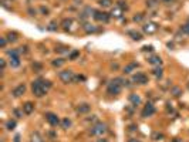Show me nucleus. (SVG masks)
<instances>
[{
	"label": "nucleus",
	"instance_id": "f257e3e1",
	"mask_svg": "<svg viewBox=\"0 0 189 142\" xmlns=\"http://www.w3.org/2000/svg\"><path fill=\"white\" fill-rule=\"evenodd\" d=\"M49 88H51V83L47 80H37V81H33V84H32V91L38 98L46 95Z\"/></svg>",
	"mask_w": 189,
	"mask_h": 142
},
{
	"label": "nucleus",
	"instance_id": "f03ea898",
	"mask_svg": "<svg viewBox=\"0 0 189 142\" xmlns=\"http://www.w3.org/2000/svg\"><path fill=\"white\" fill-rule=\"evenodd\" d=\"M122 83H125L122 78H117V80L111 81V83L108 84V87H107V92H108L110 95H118L121 92V85H122Z\"/></svg>",
	"mask_w": 189,
	"mask_h": 142
},
{
	"label": "nucleus",
	"instance_id": "7ed1b4c3",
	"mask_svg": "<svg viewBox=\"0 0 189 142\" xmlns=\"http://www.w3.org/2000/svg\"><path fill=\"white\" fill-rule=\"evenodd\" d=\"M105 132H107V125L103 122H97L90 128V134L94 137H103Z\"/></svg>",
	"mask_w": 189,
	"mask_h": 142
},
{
	"label": "nucleus",
	"instance_id": "20e7f679",
	"mask_svg": "<svg viewBox=\"0 0 189 142\" xmlns=\"http://www.w3.org/2000/svg\"><path fill=\"white\" fill-rule=\"evenodd\" d=\"M58 78L63 81V83H66V84H68V83H73V81H75L77 80V77H75V74L71 70H64V71H60V74H58Z\"/></svg>",
	"mask_w": 189,
	"mask_h": 142
},
{
	"label": "nucleus",
	"instance_id": "39448f33",
	"mask_svg": "<svg viewBox=\"0 0 189 142\" xmlns=\"http://www.w3.org/2000/svg\"><path fill=\"white\" fill-rule=\"evenodd\" d=\"M92 17H94V20H97L100 23H108V20H110L111 16L108 13H105V12H101V10H94Z\"/></svg>",
	"mask_w": 189,
	"mask_h": 142
},
{
	"label": "nucleus",
	"instance_id": "423d86ee",
	"mask_svg": "<svg viewBox=\"0 0 189 142\" xmlns=\"http://www.w3.org/2000/svg\"><path fill=\"white\" fill-rule=\"evenodd\" d=\"M154 114H155L154 104L148 102L147 105L144 106V109H142V117H144V118H148V117H151V115H154Z\"/></svg>",
	"mask_w": 189,
	"mask_h": 142
},
{
	"label": "nucleus",
	"instance_id": "0eeeda50",
	"mask_svg": "<svg viewBox=\"0 0 189 142\" xmlns=\"http://www.w3.org/2000/svg\"><path fill=\"white\" fill-rule=\"evenodd\" d=\"M132 81L137 83V84H147V83H148V77H147L144 72H137V74L132 77Z\"/></svg>",
	"mask_w": 189,
	"mask_h": 142
},
{
	"label": "nucleus",
	"instance_id": "6e6552de",
	"mask_svg": "<svg viewBox=\"0 0 189 142\" xmlns=\"http://www.w3.org/2000/svg\"><path fill=\"white\" fill-rule=\"evenodd\" d=\"M46 119H47V122L53 126H57V125L60 124V119H58V117L55 115V114H53V112H47L46 114Z\"/></svg>",
	"mask_w": 189,
	"mask_h": 142
},
{
	"label": "nucleus",
	"instance_id": "1a4fd4ad",
	"mask_svg": "<svg viewBox=\"0 0 189 142\" xmlns=\"http://www.w3.org/2000/svg\"><path fill=\"white\" fill-rule=\"evenodd\" d=\"M142 30H144L147 34H154V33H156V30H158V26H156L155 23H147V24L142 26Z\"/></svg>",
	"mask_w": 189,
	"mask_h": 142
},
{
	"label": "nucleus",
	"instance_id": "9d476101",
	"mask_svg": "<svg viewBox=\"0 0 189 142\" xmlns=\"http://www.w3.org/2000/svg\"><path fill=\"white\" fill-rule=\"evenodd\" d=\"M122 14H124V9L120 7L118 4H115L114 7H112V10H111V13H110V16L114 18H121L122 17Z\"/></svg>",
	"mask_w": 189,
	"mask_h": 142
},
{
	"label": "nucleus",
	"instance_id": "9b49d317",
	"mask_svg": "<svg viewBox=\"0 0 189 142\" xmlns=\"http://www.w3.org/2000/svg\"><path fill=\"white\" fill-rule=\"evenodd\" d=\"M24 92H26V85H24V84H20V85H17L16 88L12 91V94H13L14 97H21Z\"/></svg>",
	"mask_w": 189,
	"mask_h": 142
},
{
	"label": "nucleus",
	"instance_id": "f8f14e48",
	"mask_svg": "<svg viewBox=\"0 0 189 142\" xmlns=\"http://www.w3.org/2000/svg\"><path fill=\"white\" fill-rule=\"evenodd\" d=\"M90 109H91V105L87 104V102L80 104V105L77 106V112H78V114H87V112H90Z\"/></svg>",
	"mask_w": 189,
	"mask_h": 142
},
{
	"label": "nucleus",
	"instance_id": "ddd939ff",
	"mask_svg": "<svg viewBox=\"0 0 189 142\" xmlns=\"http://www.w3.org/2000/svg\"><path fill=\"white\" fill-rule=\"evenodd\" d=\"M34 111V104L33 102H30V101H27L24 105H23V114H32Z\"/></svg>",
	"mask_w": 189,
	"mask_h": 142
},
{
	"label": "nucleus",
	"instance_id": "4468645a",
	"mask_svg": "<svg viewBox=\"0 0 189 142\" xmlns=\"http://www.w3.org/2000/svg\"><path fill=\"white\" fill-rule=\"evenodd\" d=\"M128 36H131V38L135 40V41H141V40L144 38L142 34H141L139 31H137V30H129V31H128Z\"/></svg>",
	"mask_w": 189,
	"mask_h": 142
},
{
	"label": "nucleus",
	"instance_id": "2eb2a0df",
	"mask_svg": "<svg viewBox=\"0 0 189 142\" xmlns=\"http://www.w3.org/2000/svg\"><path fill=\"white\" fill-rule=\"evenodd\" d=\"M138 66H139L138 63H129L128 66H125V67H124V72H125V74H131V72L135 70V68H138Z\"/></svg>",
	"mask_w": 189,
	"mask_h": 142
},
{
	"label": "nucleus",
	"instance_id": "dca6fc26",
	"mask_svg": "<svg viewBox=\"0 0 189 142\" xmlns=\"http://www.w3.org/2000/svg\"><path fill=\"white\" fill-rule=\"evenodd\" d=\"M148 61H149V64H154V66H161V63H162L159 55H151L148 58Z\"/></svg>",
	"mask_w": 189,
	"mask_h": 142
},
{
	"label": "nucleus",
	"instance_id": "f3484780",
	"mask_svg": "<svg viewBox=\"0 0 189 142\" xmlns=\"http://www.w3.org/2000/svg\"><path fill=\"white\" fill-rule=\"evenodd\" d=\"M30 142H44L43 141V137L40 135V132H33L32 134V137H30Z\"/></svg>",
	"mask_w": 189,
	"mask_h": 142
},
{
	"label": "nucleus",
	"instance_id": "a211bd4d",
	"mask_svg": "<svg viewBox=\"0 0 189 142\" xmlns=\"http://www.w3.org/2000/svg\"><path fill=\"white\" fill-rule=\"evenodd\" d=\"M83 29L86 30V33H88V34H90V33H95V31H97V27H95L94 24H90V23H86V24L83 26Z\"/></svg>",
	"mask_w": 189,
	"mask_h": 142
},
{
	"label": "nucleus",
	"instance_id": "6ab92c4d",
	"mask_svg": "<svg viewBox=\"0 0 189 142\" xmlns=\"http://www.w3.org/2000/svg\"><path fill=\"white\" fill-rule=\"evenodd\" d=\"M129 101H131L132 105H139L141 104V97L137 95V94H131L129 95Z\"/></svg>",
	"mask_w": 189,
	"mask_h": 142
},
{
	"label": "nucleus",
	"instance_id": "aec40b11",
	"mask_svg": "<svg viewBox=\"0 0 189 142\" xmlns=\"http://www.w3.org/2000/svg\"><path fill=\"white\" fill-rule=\"evenodd\" d=\"M73 23H74V20H73V18H64V20H63V23H61V24H63V29H64V30H67V31L71 30V24H73Z\"/></svg>",
	"mask_w": 189,
	"mask_h": 142
},
{
	"label": "nucleus",
	"instance_id": "412c9836",
	"mask_svg": "<svg viewBox=\"0 0 189 142\" xmlns=\"http://www.w3.org/2000/svg\"><path fill=\"white\" fill-rule=\"evenodd\" d=\"M20 66V57H10V67L12 68H17Z\"/></svg>",
	"mask_w": 189,
	"mask_h": 142
},
{
	"label": "nucleus",
	"instance_id": "4be33fe9",
	"mask_svg": "<svg viewBox=\"0 0 189 142\" xmlns=\"http://www.w3.org/2000/svg\"><path fill=\"white\" fill-rule=\"evenodd\" d=\"M6 38H7V41H10V43H14V41L17 40V33H14V31H9Z\"/></svg>",
	"mask_w": 189,
	"mask_h": 142
},
{
	"label": "nucleus",
	"instance_id": "5701e85b",
	"mask_svg": "<svg viewBox=\"0 0 189 142\" xmlns=\"http://www.w3.org/2000/svg\"><path fill=\"white\" fill-rule=\"evenodd\" d=\"M64 63H66V60H64V58H55V60H53V61H51V66H53V67H61Z\"/></svg>",
	"mask_w": 189,
	"mask_h": 142
},
{
	"label": "nucleus",
	"instance_id": "b1692460",
	"mask_svg": "<svg viewBox=\"0 0 189 142\" xmlns=\"http://www.w3.org/2000/svg\"><path fill=\"white\" fill-rule=\"evenodd\" d=\"M98 3H100V6L104 7V9H107V7H111V6H112V0H98Z\"/></svg>",
	"mask_w": 189,
	"mask_h": 142
},
{
	"label": "nucleus",
	"instance_id": "393cba45",
	"mask_svg": "<svg viewBox=\"0 0 189 142\" xmlns=\"http://www.w3.org/2000/svg\"><path fill=\"white\" fill-rule=\"evenodd\" d=\"M152 74H154L156 78H161V77H162V74H164V70H162L161 67H156V68L152 70Z\"/></svg>",
	"mask_w": 189,
	"mask_h": 142
},
{
	"label": "nucleus",
	"instance_id": "a878e982",
	"mask_svg": "<svg viewBox=\"0 0 189 142\" xmlns=\"http://www.w3.org/2000/svg\"><path fill=\"white\" fill-rule=\"evenodd\" d=\"M6 128H7L9 131L14 129V128H16V121H14V119H9V121L6 122Z\"/></svg>",
	"mask_w": 189,
	"mask_h": 142
},
{
	"label": "nucleus",
	"instance_id": "bb28decb",
	"mask_svg": "<svg viewBox=\"0 0 189 142\" xmlns=\"http://www.w3.org/2000/svg\"><path fill=\"white\" fill-rule=\"evenodd\" d=\"M55 51H58V53H68L70 48L66 47V46H58V47H55Z\"/></svg>",
	"mask_w": 189,
	"mask_h": 142
},
{
	"label": "nucleus",
	"instance_id": "cd10ccee",
	"mask_svg": "<svg viewBox=\"0 0 189 142\" xmlns=\"http://www.w3.org/2000/svg\"><path fill=\"white\" fill-rule=\"evenodd\" d=\"M50 31H55L57 29H58V24H57V21H51L50 24H49V27H47Z\"/></svg>",
	"mask_w": 189,
	"mask_h": 142
},
{
	"label": "nucleus",
	"instance_id": "c85d7f7f",
	"mask_svg": "<svg viewBox=\"0 0 189 142\" xmlns=\"http://www.w3.org/2000/svg\"><path fill=\"white\" fill-rule=\"evenodd\" d=\"M61 125H63V128H66V129H67V128L71 126V121H70L68 118H64V119L61 121Z\"/></svg>",
	"mask_w": 189,
	"mask_h": 142
},
{
	"label": "nucleus",
	"instance_id": "c756f323",
	"mask_svg": "<svg viewBox=\"0 0 189 142\" xmlns=\"http://www.w3.org/2000/svg\"><path fill=\"white\" fill-rule=\"evenodd\" d=\"M78 55H80V51H77V50H74V51H71V53H70L68 58H70V60H75V58H77Z\"/></svg>",
	"mask_w": 189,
	"mask_h": 142
},
{
	"label": "nucleus",
	"instance_id": "7c9ffc66",
	"mask_svg": "<svg viewBox=\"0 0 189 142\" xmlns=\"http://www.w3.org/2000/svg\"><path fill=\"white\" fill-rule=\"evenodd\" d=\"M158 1H159V0H147V6H148V7H155V6L158 4Z\"/></svg>",
	"mask_w": 189,
	"mask_h": 142
},
{
	"label": "nucleus",
	"instance_id": "2f4dec72",
	"mask_svg": "<svg viewBox=\"0 0 189 142\" xmlns=\"http://www.w3.org/2000/svg\"><path fill=\"white\" fill-rule=\"evenodd\" d=\"M162 138H164V135L159 134V132H155L154 135H152V139H154V141H159V139H162Z\"/></svg>",
	"mask_w": 189,
	"mask_h": 142
},
{
	"label": "nucleus",
	"instance_id": "473e14b6",
	"mask_svg": "<svg viewBox=\"0 0 189 142\" xmlns=\"http://www.w3.org/2000/svg\"><path fill=\"white\" fill-rule=\"evenodd\" d=\"M6 44H7V38H6V37H0V47L4 48Z\"/></svg>",
	"mask_w": 189,
	"mask_h": 142
},
{
	"label": "nucleus",
	"instance_id": "72a5a7b5",
	"mask_svg": "<svg viewBox=\"0 0 189 142\" xmlns=\"http://www.w3.org/2000/svg\"><path fill=\"white\" fill-rule=\"evenodd\" d=\"M182 31H184L185 34H189V20H188V23H185V24L182 26Z\"/></svg>",
	"mask_w": 189,
	"mask_h": 142
},
{
	"label": "nucleus",
	"instance_id": "f704fd0d",
	"mask_svg": "<svg viewBox=\"0 0 189 142\" xmlns=\"http://www.w3.org/2000/svg\"><path fill=\"white\" fill-rule=\"evenodd\" d=\"M40 12H41L44 16H47V14L50 13V12H49V9H47V7H44V6H41V7H40Z\"/></svg>",
	"mask_w": 189,
	"mask_h": 142
},
{
	"label": "nucleus",
	"instance_id": "c9c22d12",
	"mask_svg": "<svg viewBox=\"0 0 189 142\" xmlns=\"http://www.w3.org/2000/svg\"><path fill=\"white\" fill-rule=\"evenodd\" d=\"M117 4H118L120 7H122L124 10H127V9H128V6H127V3H125V1H122V0H120V1H118Z\"/></svg>",
	"mask_w": 189,
	"mask_h": 142
},
{
	"label": "nucleus",
	"instance_id": "e433bc0d",
	"mask_svg": "<svg viewBox=\"0 0 189 142\" xmlns=\"http://www.w3.org/2000/svg\"><path fill=\"white\" fill-rule=\"evenodd\" d=\"M18 53H27V46H21V47H18Z\"/></svg>",
	"mask_w": 189,
	"mask_h": 142
},
{
	"label": "nucleus",
	"instance_id": "4c0bfd02",
	"mask_svg": "<svg viewBox=\"0 0 189 142\" xmlns=\"http://www.w3.org/2000/svg\"><path fill=\"white\" fill-rule=\"evenodd\" d=\"M0 66H1V71H4V68H6V60L4 58L0 60Z\"/></svg>",
	"mask_w": 189,
	"mask_h": 142
},
{
	"label": "nucleus",
	"instance_id": "58836bf2",
	"mask_svg": "<svg viewBox=\"0 0 189 142\" xmlns=\"http://www.w3.org/2000/svg\"><path fill=\"white\" fill-rule=\"evenodd\" d=\"M142 50H144V51H152L154 47H152V46H145V47H142Z\"/></svg>",
	"mask_w": 189,
	"mask_h": 142
},
{
	"label": "nucleus",
	"instance_id": "ea45409f",
	"mask_svg": "<svg viewBox=\"0 0 189 142\" xmlns=\"http://www.w3.org/2000/svg\"><path fill=\"white\" fill-rule=\"evenodd\" d=\"M142 18H144V14H142V13H139L138 16H135V17H134V20H135V21H141Z\"/></svg>",
	"mask_w": 189,
	"mask_h": 142
},
{
	"label": "nucleus",
	"instance_id": "a19ab883",
	"mask_svg": "<svg viewBox=\"0 0 189 142\" xmlns=\"http://www.w3.org/2000/svg\"><path fill=\"white\" fill-rule=\"evenodd\" d=\"M13 114H14V115H16L17 118H21V115H23V114H21V112H20L18 109H14V111H13Z\"/></svg>",
	"mask_w": 189,
	"mask_h": 142
},
{
	"label": "nucleus",
	"instance_id": "79ce46f5",
	"mask_svg": "<svg viewBox=\"0 0 189 142\" xmlns=\"http://www.w3.org/2000/svg\"><path fill=\"white\" fill-rule=\"evenodd\" d=\"M173 92H175L173 95H175V97H178V95H179V88H173Z\"/></svg>",
	"mask_w": 189,
	"mask_h": 142
},
{
	"label": "nucleus",
	"instance_id": "37998d69",
	"mask_svg": "<svg viewBox=\"0 0 189 142\" xmlns=\"http://www.w3.org/2000/svg\"><path fill=\"white\" fill-rule=\"evenodd\" d=\"M33 68H37V70H41V66H40V64H33Z\"/></svg>",
	"mask_w": 189,
	"mask_h": 142
},
{
	"label": "nucleus",
	"instance_id": "c03bdc74",
	"mask_svg": "<svg viewBox=\"0 0 189 142\" xmlns=\"http://www.w3.org/2000/svg\"><path fill=\"white\" fill-rule=\"evenodd\" d=\"M128 142H141L139 139H135V138H131V139H128Z\"/></svg>",
	"mask_w": 189,
	"mask_h": 142
},
{
	"label": "nucleus",
	"instance_id": "a18cd8bd",
	"mask_svg": "<svg viewBox=\"0 0 189 142\" xmlns=\"http://www.w3.org/2000/svg\"><path fill=\"white\" fill-rule=\"evenodd\" d=\"M14 142H20V135H16V137H14Z\"/></svg>",
	"mask_w": 189,
	"mask_h": 142
},
{
	"label": "nucleus",
	"instance_id": "49530a36",
	"mask_svg": "<svg viewBox=\"0 0 189 142\" xmlns=\"http://www.w3.org/2000/svg\"><path fill=\"white\" fill-rule=\"evenodd\" d=\"M161 1H164V3H169V1H172V0H161Z\"/></svg>",
	"mask_w": 189,
	"mask_h": 142
},
{
	"label": "nucleus",
	"instance_id": "de8ad7c7",
	"mask_svg": "<svg viewBox=\"0 0 189 142\" xmlns=\"http://www.w3.org/2000/svg\"><path fill=\"white\" fill-rule=\"evenodd\" d=\"M98 142H107V139H103V141H98Z\"/></svg>",
	"mask_w": 189,
	"mask_h": 142
}]
</instances>
